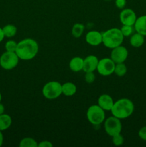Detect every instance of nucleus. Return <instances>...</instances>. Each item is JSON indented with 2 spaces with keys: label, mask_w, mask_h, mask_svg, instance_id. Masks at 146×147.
<instances>
[{
  "label": "nucleus",
  "mask_w": 146,
  "mask_h": 147,
  "mask_svg": "<svg viewBox=\"0 0 146 147\" xmlns=\"http://www.w3.org/2000/svg\"><path fill=\"white\" fill-rule=\"evenodd\" d=\"M39 52V44L31 38H25L17 42L16 54L19 60H30L37 56Z\"/></svg>",
  "instance_id": "f257e3e1"
},
{
  "label": "nucleus",
  "mask_w": 146,
  "mask_h": 147,
  "mask_svg": "<svg viewBox=\"0 0 146 147\" xmlns=\"http://www.w3.org/2000/svg\"><path fill=\"white\" fill-rule=\"evenodd\" d=\"M134 110L135 106L133 102L130 99L125 98L119 99L117 101L114 102V104L110 111L113 116L122 120L130 117L133 113Z\"/></svg>",
  "instance_id": "f03ea898"
},
{
  "label": "nucleus",
  "mask_w": 146,
  "mask_h": 147,
  "mask_svg": "<svg viewBox=\"0 0 146 147\" xmlns=\"http://www.w3.org/2000/svg\"><path fill=\"white\" fill-rule=\"evenodd\" d=\"M102 34V44L107 48L113 49L121 45L124 40V36L122 34L120 29L116 27L109 29Z\"/></svg>",
  "instance_id": "7ed1b4c3"
},
{
  "label": "nucleus",
  "mask_w": 146,
  "mask_h": 147,
  "mask_svg": "<svg viewBox=\"0 0 146 147\" xmlns=\"http://www.w3.org/2000/svg\"><path fill=\"white\" fill-rule=\"evenodd\" d=\"M87 119L91 124L99 126L105 120L104 111L98 105H92L87 111Z\"/></svg>",
  "instance_id": "20e7f679"
},
{
  "label": "nucleus",
  "mask_w": 146,
  "mask_h": 147,
  "mask_svg": "<svg viewBox=\"0 0 146 147\" xmlns=\"http://www.w3.org/2000/svg\"><path fill=\"white\" fill-rule=\"evenodd\" d=\"M42 95L45 98L54 100L60 97L62 93V84L58 81H50L42 88Z\"/></svg>",
  "instance_id": "39448f33"
},
{
  "label": "nucleus",
  "mask_w": 146,
  "mask_h": 147,
  "mask_svg": "<svg viewBox=\"0 0 146 147\" xmlns=\"http://www.w3.org/2000/svg\"><path fill=\"white\" fill-rule=\"evenodd\" d=\"M19 58L15 52L6 51L0 56V66L6 70L15 68L19 63Z\"/></svg>",
  "instance_id": "423d86ee"
},
{
  "label": "nucleus",
  "mask_w": 146,
  "mask_h": 147,
  "mask_svg": "<svg viewBox=\"0 0 146 147\" xmlns=\"http://www.w3.org/2000/svg\"><path fill=\"white\" fill-rule=\"evenodd\" d=\"M104 123V129L106 134L110 136H113L122 131V123L120 119L112 116L105 119Z\"/></svg>",
  "instance_id": "0eeeda50"
},
{
  "label": "nucleus",
  "mask_w": 146,
  "mask_h": 147,
  "mask_svg": "<svg viewBox=\"0 0 146 147\" xmlns=\"http://www.w3.org/2000/svg\"><path fill=\"white\" fill-rule=\"evenodd\" d=\"M115 67V63L110 57H104L99 60L97 71L101 76H109L114 73Z\"/></svg>",
  "instance_id": "6e6552de"
},
{
  "label": "nucleus",
  "mask_w": 146,
  "mask_h": 147,
  "mask_svg": "<svg viewBox=\"0 0 146 147\" xmlns=\"http://www.w3.org/2000/svg\"><path fill=\"white\" fill-rule=\"evenodd\" d=\"M127 57H128V51L127 48L122 45L112 49L110 53V58L115 62V64L125 63Z\"/></svg>",
  "instance_id": "1a4fd4ad"
},
{
  "label": "nucleus",
  "mask_w": 146,
  "mask_h": 147,
  "mask_svg": "<svg viewBox=\"0 0 146 147\" xmlns=\"http://www.w3.org/2000/svg\"><path fill=\"white\" fill-rule=\"evenodd\" d=\"M137 19L135 12L131 9H123L120 13V20L123 25L134 26Z\"/></svg>",
  "instance_id": "9d476101"
},
{
  "label": "nucleus",
  "mask_w": 146,
  "mask_h": 147,
  "mask_svg": "<svg viewBox=\"0 0 146 147\" xmlns=\"http://www.w3.org/2000/svg\"><path fill=\"white\" fill-rule=\"evenodd\" d=\"M85 40L90 45L98 46L102 43V34L96 30L90 31L86 34Z\"/></svg>",
  "instance_id": "9b49d317"
},
{
  "label": "nucleus",
  "mask_w": 146,
  "mask_h": 147,
  "mask_svg": "<svg viewBox=\"0 0 146 147\" xmlns=\"http://www.w3.org/2000/svg\"><path fill=\"white\" fill-rule=\"evenodd\" d=\"M98 62V58L95 55H90L87 56L84 59L83 71L84 73H87V72H94L95 70H97Z\"/></svg>",
  "instance_id": "f8f14e48"
},
{
  "label": "nucleus",
  "mask_w": 146,
  "mask_h": 147,
  "mask_svg": "<svg viewBox=\"0 0 146 147\" xmlns=\"http://www.w3.org/2000/svg\"><path fill=\"white\" fill-rule=\"evenodd\" d=\"M97 105L102 108L103 110L105 111H111L114 104V100L113 98L108 94H102L98 98L97 100Z\"/></svg>",
  "instance_id": "ddd939ff"
},
{
  "label": "nucleus",
  "mask_w": 146,
  "mask_h": 147,
  "mask_svg": "<svg viewBox=\"0 0 146 147\" xmlns=\"http://www.w3.org/2000/svg\"><path fill=\"white\" fill-rule=\"evenodd\" d=\"M134 28L136 32L146 36V15H142L137 17L134 24Z\"/></svg>",
  "instance_id": "4468645a"
},
{
  "label": "nucleus",
  "mask_w": 146,
  "mask_h": 147,
  "mask_svg": "<svg viewBox=\"0 0 146 147\" xmlns=\"http://www.w3.org/2000/svg\"><path fill=\"white\" fill-rule=\"evenodd\" d=\"M84 59L80 57H74L71 59L69 63V67L72 72H80L83 70Z\"/></svg>",
  "instance_id": "2eb2a0df"
},
{
  "label": "nucleus",
  "mask_w": 146,
  "mask_h": 147,
  "mask_svg": "<svg viewBox=\"0 0 146 147\" xmlns=\"http://www.w3.org/2000/svg\"><path fill=\"white\" fill-rule=\"evenodd\" d=\"M77 92V86L72 82H67L62 84V93L67 97L73 96Z\"/></svg>",
  "instance_id": "dca6fc26"
},
{
  "label": "nucleus",
  "mask_w": 146,
  "mask_h": 147,
  "mask_svg": "<svg viewBox=\"0 0 146 147\" xmlns=\"http://www.w3.org/2000/svg\"><path fill=\"white\" fill-rule=\"evenodd\" d=\"M12 123V119L7 113L0 115V131H4L7 130Z\"/></svg>",
  "instance_id": "f3484780"
},
{
  "label": "nucleus",
  "mask_w": 146,
  "mask_h": 147,
  "mask_svg": "<svg viewBox=\"0 0 146 147\" xmlns=\"http://www.w3.org/2000/svg\"><path fill=\"white\" fill-rule=\"evenodd\" d=\"M145 36L140 33H135L132 34L130 39V43L133 47H140L144 44Z\"/></svg>",
  "instance_id": "a211bd4d"
},
{
  "label": "nucleus",
  "mask_w": 146,
  "mask_h": 147,
  "mask_svg": "<svg viewBox=\"0 0 146 147\" xmlns=\"http://www.w3.org/2000/svg\"><path fill=\"white\" fill-rule=\"evenodd\" d=\"M3 32H4V36L8 38H11V37H14L17 32V28L15 25L14 24H9L2 27Z\"/></svg>",
  "instance_id": "6ab92c4d"
},
{
  "label": "nucleus",
  "mask_w": 146,
  "mask_h": 147,
  "mask_svg": "<svg viewBox=\"0 0 146 147\" xmlns=\"http://www.w3.org/2000/svg\"><path fill=\"white\" fill-rule=\"evenodd\" d=\"M84 31V25L82 23H76L72 28V34L75 38H80Z\"/></svg>",
  "instance_id": "aec40b11"
},
{
  "label": "nucleus",
  "mask_w": 146,
  "mask_h": 147,
  "mask_svg": "<svg viewBox=\"0 0 146 147\" xmlns=\"http://www.w3.org/2000/svg\"><path fill=\"white\" fill-rule=\"evenodd\" d=\"M19 146V147H38V143L33 138L25 137L20 141Z\"/></svg>",
  "instance_id": "412c9836"
},
{
  "label": "nucleus",
  "mask_w": 146,
  "mask_h": 147,
  "mask_svg": "<svg viewBox=\"0 0 146 147\" xmlns=\"http://www.w3.org/2000/svg\"><path fill=\"white\" fill-rule=\"evenodd\" d=\"M127 73V67L124 63H117L115 67L114 73L119 77H123Z\"/></svg>",
  "instance_id": "4be33fe9"
},
{
  "label": "nucleus",
  "mask_w": 146,
  "mask_h": 147,
  "mask_svg": "<svg viewBox=\"0 0 146 147\" xmlns=\"http://www.w3.org/2000/svg\"><path fill=\"white\" fill-rule=\"evenodd\" d=\"M135 28L133 26L131 25H123L120 28V31H121L122 34L125 37H129V36L132 35L133 34Z\"/></svg>",
  "instance_id": "5701e85b"
},
{
  "label": "nucleus",
  "mask_w": 146,
  "mask_h": 147,
  "mask_svg": "<svg viewBox=\"0 0 146 147\" xmlns=\"http://www.w3.org/2000/svg\"><path fill=\"white\" fill-rule=\"evenodd\" d=\"M112 142H113V144L115 146H121L124 143V137L121 134V133L117 134L112 136Z\"/></svg>",
  "instance_id": "b1692460"
},
{
  "label": "nucleus",
  "mask_w": 146,
  "mask_h": 147,
  "mask_svg": "<svg viewBox=\"0 0 146 147\" xmlns=\"http://www.w3.org/2000/svg\"><path fill=\"white\" fill-rule=\"evenodd\" d=\"M17 47V42L14 40H8L5 43V50L6 51L15 52Z\"/></svg>",
  "instance_id": "393cba45"
},
{
  "label": "nucleus",
  "mask_w": 146,
  "mask_h": 147,
  "mask_svg": "<svg viewBox=\"0 0 146 147\" xmlns=\"http://www.w3.org/2000/svg\"><path fill=\"white\" fill-rule=\"evenodd\" d=\"M84 80L89 84H91L95 80V75L94 72H87L84 75Z\"/></svg>",
  "instance_id": "a878e982"
},
{
  "label": "nucleus",
  "mask_w": 146,
  "mask_h": 147,
  "mask_svg": "<svg viewBox=\"0 0 146 147\" xmlns=\"http://www.w3.org/2000/svg\"><path fill=\"white\" fill-rule=\"evenodd\" d=\"M138 136L142 140L146 141V126H143L139 130Z\"/></svg>",
  "instance_id": "bb28decb"
},
{
  "label": "nucleus",
  "mask_w": 146,
  "mask_h": 147,
  "mask_svg": "<svg viewBox=\"0 0 146 147\" xmlns=\"http://www.w3.org/2000/svg\"><path fill=\"white\" fill-rule=\"evenodd\" d=\"M115 6L119 9H123L126 5V0H115Z\"/></svg>",
  "instance_id": "cd10ccee"
},
{
  "label": "nucleus",
  "mask_w": 146,
  "mask_h": 147,
  "mask_svg": "<svg viewBox=\"0 0 146 147\" xmlns=\"http://www.w3.org/2000/svg\"><path fill=\"white\" fill-rule=\"evenodd\" d=\"M53 144L50 141L44 140L42 141L40 143H38V147H52Z\"/></svg>",
  "instance_id": "c85d7f7f"
},
{
  "label": "nucleus",
  "mask_w": 146,
  "mask_h": 147,
  "mask_svg": "<svg viewBox=\"0 0 146 147\" xmlns=\"http://www.w3.org/2000/svg\"><path fill=\"white\" fill-rule=\"evenodd\" d=\"M4 37H5V36H4V32H3L2 28H1V27H0V42L3 41V40H4Z\"/></svg>",
  "instance_id": "c756f323"
},
{
  "label": "nucleus",
  "mask_w": 146,
  "mask_h": 147,
  "mask_svg": "<svg viewBox=\"0 0 146 147\" xmlns=\"http://www.w3.org/2000/svg\"><path fill=\"white\" fill-rule=\"evenodd\" d=\"M4 111H5L4 106L1 103V102H0V115L4 113Z\"/></svg>",
  "instance_id": "7c9ffc66"
},
{
  "label": "nucleus",
  "mask_w": 146,
  "mask_h": 147,
  "mask_svg": "<svg viewBox=\"0 0 146 147\" xmlns=\"http://www.w3.org/2000/svg\"><path fill=\"white\" fill-rule=\"evenodd\" d=\"M3 142H4V136H3L2 131H0V146H1V145L3 144Z\"/></svg>",
  "instance_id": "2f4dec72"
},
{
  "label": "nucleus",
  "mask_w": 146,
  "mask_h": 147,
  "mask_svg": "<svg viewBox=\"0 0 146 147\" xmlns=\"http://www.w3.org/2000/svg\"><path fill=\"white\" fill-rule=\"evenodd\" d=\"M1 98H2V96H1V93H0V102L1 101Z\"/></svg>",
  "instance_id": "473e14b6"
}]
</instances>
